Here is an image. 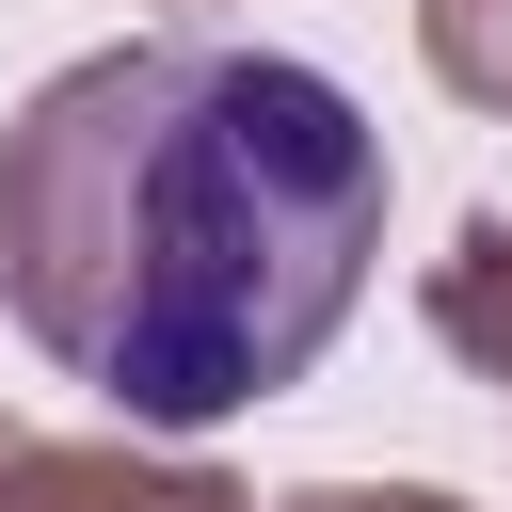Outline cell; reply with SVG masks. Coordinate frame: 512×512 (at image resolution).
Masks as SVG:
<instances>
[{
	"mask_svg": "<svg viewBox=\"0 0 512 512\" xmlns=\"http://www.w3.org/2000/svg\"><path fill=\"white\" fill-rule=\"evenodd\" d=\"M416 64H432L464 112L512 128V0H416Z\"/></svg>",
	"mask_w": 512,
	"mask_h": 512,
	"instance_id": "4",
	"label": "cell"
},
{
	"mask_svg": "<svg viewBox=\"0 0 512 512\" xmlns=\"http://www.w3.org/2000/svg\"><path fill=\"white\" fill-rule=\"evenodd\" d=\"M256 512H464L448 480H304V496H256Z\"/></svg>",
	"mask_w": 512,
	"mask_h": 512,
	"instance_id": "5",
	"label": "cell"
},
{
	"mask_svg": "<svg viewBox=\"0 0 512 512\" xmlns=\"http://www.w3.org/2000/svg\"><path fill=\"white\" fill-rule=\"evenodd\" d=\"M416 320H432L448 368H480V384L512 400V208H464V224H448V256L416 272Z\"/></svg>",
	"mask_w": 512,
	"mask_h": 512,
	"instance_id": "3",
	"label": "cell"
},
{
	"mask_svg": "<svg viewBox=\"0 0 512 512\" xmlns=\"http://www.w3.org/2000/svg\"><path fill=\"white\" fill-rule=\"evenodd\" d=\"M384 256V128L224 32L80 48L0 112V320L128 432L288 400Z\"/></svg>",
	"mask_w": 512,
	"mask_h": 512,
	"instance_id": "1",
	"label": "cell"
},
{
	"mask_svg": "<svg viewBox=\"0 0 512 512\" xmlns=\"http://www.w3.org/2000/svg\"><path fill=\"white\" fill-rule=\"evenodd\" d=\"M0 512H256V496L144 432H0Z\"/></svg>",
	"mask_w": 512,
	"mask_h": 512,
	"instance_id": "2",
	"label": "cell"
}]
</instances>
